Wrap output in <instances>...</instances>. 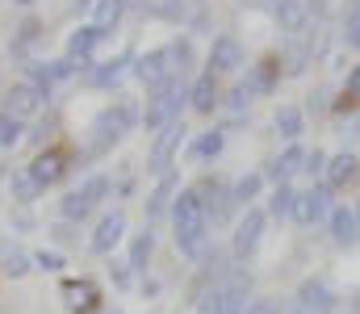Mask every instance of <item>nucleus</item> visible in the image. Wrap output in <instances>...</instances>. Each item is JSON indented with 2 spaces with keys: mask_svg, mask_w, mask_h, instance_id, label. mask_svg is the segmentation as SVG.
<instances>
[{
  "mask_svg": "<svg viewBox=\"0 0 360 314\" xmlns=\"http://www.w3.org/2000/svg\"><path fill=\"white\" fill-rule=\"evenodd\" d=\"M172 230H176V251L188 260L205 256V239H210V214L201 206L197 189H180L172 202Z\"/></svg>",
  "mask_w": 360,
  "mask_h": 314,
  "instance_id": "nucleus-1",
  "label": "nucleus"
},
{
  "mask_svg": "<svg viewBox=\"0 0 360 314\" xmlns=\"http://www.w3.org/2000/svg\"><path fill=\"white\" fill-rule=\"evenodd\" d=\"M139 122V109H134V101H122L113 105V109H105L96 122H92V143H89V155H101V151H109L117 138H126V130Z\"/></svg>",
  "mask_w": 360,
  "mask_h": 314,
  "instance_id": "nucleus-2",
  "label": "nucleus"
},
{
  "mask_svg": "<svg viewBox=\"0 0 360 314\" xmlns=\"http://www.w3.org/2000/svg\"><path fill=\"white\" fill-rule=\"evenodd\" d=\"M184 101H188V89L180 84V76H176V80H168L164 89L151 93V105H147V113H143V126H147V130H164L168 122H176V113H180Z\"/></svg>",
  "mask_w": 360,
  "mask_h": 314,
  "instance_id": "nucleus-3",
  "label": "nucleus"
},
{
  "mask_svg": "<svg viewBox=\"0 0 360 314\" xmlns=\"http://www.w3.org/2000/svg\"><path fill=\"white\" fill-rule=\"evenodd\" d=\"M105 193H109V181H105V176H89L80 189H72V193L63 197V206H59V209H63V218H68V222L89 218L92 206H101V197H105Z\"/></svg>",
  "mask_w": 360,
  "mask_h": 314,
  "instance_id": "nucleus-4",
  "label": "nucleus"
},
{
  "mask_svg": "<svg viewBox=\"0 0 360 314\" xmlns=\"http://www.w3.org/2000/svg\"><path fill=\"white\" fill-rule=\"evenodd\" d=\"M243 310H248V294H243L239 281H226V285L210 289L197 306V314H243Z\"/></svg>",
  "mask_w": 360,
  "mask_h": 314,
  "instance_id": "nucleus-5",
  "label": "nucleus"
},
{
  "mask_svg": "<svg viewBox=\"0 0 360 314\" xmlns=\"http://www.w3.org/2000/svg\"><path fill=\"white\" fill-rule=\"evenodd\" d=\"M68 168H72V151H68V147H46V151L30 164V176L46 189V185H59V181L68 176Z\"/></svg>",
  "mask_w": 360,
  "mask_h": 314,
  "instance_id": "nucleus-6",
  "label": "nucleus"
},
{
  "mask_svg": "<svg viewBox=\"0 0 360 314\" xmlns=\"http://www.w3.org/2000/svg\"><path fill=\"white\" fill-rule=\"evenodd\" d=\"M134 76L155 93V89H164L168 80H176V72H172V51H151V55H143L139 63H134Z\"/></svg>",
  "mask_w": 360,
  "mask_h": 314,
  "instance_id": "nucleus-7",
  "label": "nucleus"
},
{
  "mask_svg": "<svg viewBox=\"0 0 360 314\" xmlns=\"http://www.w3.org/2000/svg\"><path fill=\"white\" fill-rule=\"evenodd\" d=\"M264 235V209H248L235 226V260H252Z\"/></svg>",
  "mask_w": 360,
  "mask_h": 314,
  "instance_id": "nucleus-8",
  "label": "nucleus"
},
{
  "mask_svg": "<svg viewBox=\"0 0 360 314\" xmlns=\"http://www.w3.org/2000/svg\"><path fill=\"white\" fill-rule=\"evenodd\" d=\"M42 105H46V97H42L30 80H21V84H13V89H8V97H4V113H8V117H17V122H30Z\"/></svg>",
  "mask_w": 360,
  "mask_h": 314,
  "instance_id": "nucleus-9",
  "label": "nucleus"
},
{
  "mask_svg": "<svg viewBox=\"0 0 360 314\" xmlns=\"http://www.w3.org/2000/svg\"><path fill=\"white\" fill-rule=\"evenodd\" d=\"M327 206H331V189H327V185H314V189L297 193V202H293V218H297L302 226H314V222L327 218Z\"/></svg>",
  "mask_w": 360,
  "mask_h": 314,
  "instance_id": "nucleus-10",
  "label": "nucleus"
},
{
  "mask_svg": "<svg viewBox=\"0 0 360 314\" xmlns=\"http://www.w3.org/2000/svg\"><path fill=\"white\" fill-rule=\"evenodd\" d=\"M180 138H184V122H168V126L160 130V138L151 143V155H147V164H151L155 172H168V164H172V155H176Z\"/></svg>",
  "mask_w": 360,
  "mask_h": 314,
  "instance_id": "nucleus-11",
  "label": "nucleus"
},
{
  "mask_svg": "<svg viewBox=\"0 0 360 314\" xmlns=\"http://www.w3.org/2000/svg\"><path fill=\"white\" fill-rule=\"evenodd\" d=\"M122 235H126V214H122V209H109V214L96 222V230H92V251H96V256H109Z\"/></svg>",
  "mask_w": 360,
  "mask_h": 314,
  "instance_id": "nucleus-12",
  "label": "nucleus"
},
{
  "mask_svg": "<svg viewBox=\"0 0 360 314\" xmlns=\"http://www.w3.org/2000/svg\"><path fill=\"white\" fill-rule=\"evenodd\" d=\"M239 67H243V46H239V38H231V34L214 38V46H210V72L218 76V72H239Z\"/></svg>",
  "mask_w": 360,
  "mask_h": 314,
  "instance_id": "nucleus-13",
  "label": "nucleus"
},
{
  "mask_svg": "<svg viewBox=\"0 0 360 314\" xmlns=\"http://www.w3.org/2000/svg\"><path fill=\"white\" fill-rule=\"evenodd\" d=\"M297 302H302L306 310H314V314H331L335 310V289H331L323 277H310V281H302Z\"/></svg>",
  "mask_w": 360,
  "mask_h": 314,
  "instance_id": "nucleus-14",
  "label": "nucleus"
},
{
  "mask_svg": "<svg viewBox=\"0 0 360 314\" xmlns=\"http://www.w3.org/2000/svg\"><path fill=\"white\" fill-rule=\"evenodd\" d=\"M63 302H68V310L72 314H92L101 306V289L92 285V281H63Z\"/></svg>",
  "mask_w": 360,
  "mask_h": 314,
  "instance_id": "nucleus-15",
  "label": "nucleus"
},
{
  "mask_svg": "<svg viewBox=\"0 0 360 314\" xmlns=\"http://www.w3.org/2000/svg\"><path fill=\"white\" fill-rule=\"evenodd\" d=\"M331 235H335V243L340 247H352L360 239V214L356 206H335L331 209Z\"/></svg>",
  "mask_w": 360,
  "mask_h": 314,
  "instance_id": "nucleus-16",
  "label": "nucleus"
},
{
  "mask_svg": "<svg viewBox=\"0 0 360 314\" xmlns=\"http://www.w3.org/2000/svg\"><path fill=\"white\" fill-rule=\"evenodd\" d=\"M68 76H72V63H68V59H59V63H34V67H30V84H34L42 97H46L55 84H63Z\"/></svg>",
  "mask_w": 360,
  "mask_h": 314,
  "instance_id": "nucleus-17",
  "label": "nucleus"
},
{
  "mask_svg": "<svg viewBox=\"0 0 360 314\" xmlns=\"http://www.w3.org/2000/svg\"><path fill=\"white\" fill-rule=\"evenodd\" d=\"M197 197H201V206L210 214V222H222V218L231 214V193H226L222 181H205V185L197 189Z\"/></svg>",
  "mask_w": 360,
  "mask_h": 314,
  "instance_id": "nucleus-18",
  "label": "nucleus"
},
{
  "mask_svg": "<svg viewBox=\"0 0 360 314\" xmlns=\"http://www.w3.org/2000/svg\"><path fill=\"white\" fill-rule=\"evenodd\" d=\"M356 172H360V159L352 155V151H340L335 159H327V189H344L348 181H356Z\"/></svg>",
  "mask_w": 360,
  "mask_h": 314,
  "instance_id": "nucleus-19",
  "label": "nucleus"
},
{
  "mask_svg": "<svg viewBox=\"0 0 360 314\" xmlns=\"http://www.w3.org/2000/svg\"><path fill=\"white\" fill-rule=\"evenodd\" d=\"M188 105H193L197 113H214V105H218V76H214V72L197 76V84L188 89Z\"/></svg>",
  "mask_w": 360,
  "mask_h": 314,
  "instance_id": "nucleus-20",
  "label": "nucleus"
},
{
  "mask_svg": "<svg viewBox=\"0 0 360 314\" xmlns=\"http://www.w3.org/2000/svg\"><path fill=\"white\" fill-rule=\"evenodd\" d=\"M306 168V151L297 147V143H289L281 155H276V164H272V176H276V185H289V176H297Z\"/></svg>",
  "mask_w": 360,
  "mask_h": 314,
  "instance_id": "nucleus-21",
  "label": "nucleus"
},
{
  "mask_svg": "<svg viewBox=\"0 0 360 314\" xmlns=\"http://www.w3.org/2000/svg\"><path fill=\"white\" fill-rule=\"evenodd\" d=\"M96 42H101V30H96V25L76 30V34L68 38V63H84L92 51H96Z\"/></svg>",
  "mask_w": 360,
  "mask_h": 314,
  "instance_id": "nucleus-22",
  "label": "nucleus"
},
{
  "mask_svg": "<svg viewBox=\"0 0 360 314\" xmlns=\"http://www.w3.org/2000/svg\"><path fill=\"white\" fill-rule=\"evenodd\" d=\"M276 80H281V63H276V59H260V63L248 72V80H243V84H248L252 93H272V89H276Z\"/></svg>",
  "mask_w": 360,
  "mask_h": 314,
  "instance_id": "nucleus-23",
  "label": "nucleus"
},
{
  "mask_svg": "<svg viewBox=\"0 0 360 314\" xmlns=\"http://www.w3.org/2000/svg\"><path fill=\"white\" fill-rule=\"evenodd\" d=\"M276 134H281L285 143H297V138H302V109H297V105H281V109H276Z\"/></svg>",
  "mask_w": 360,
  "mask_h": 314,
  "instance_id": "nucleus-24",
  "label": "nucleus"
},
{
  "mask_svg": "<svg viewBox=\"0 0 360 314\" xmlns=\"http://www.w3.org/2000/svg\"><path fill=\"white\" fill-rule=\"evenodd\" d=\"M151 251H155V235H151V226H143V230L134 235V243H130V268L143 273V268L151 264Z\"/></svg>",
  "mask_w": 360,
  "mask_h": 314,
  "instance_id": "nucleus-25",
  "label": "nucleus"
},
{
  "mask_svg": "<svg viewBox=\"0 0 360 314\" xmlns=\"http://www.w3.org/2000/svg\"><path fill=\"white\" fill-rule=\"evenodd\" d=\"M122 13H126V0H96L92 4V25L105 34V30H113L122 21Z\"/></svg>",
  "mask_w": 360,
  "mask_h": 314,
  "instance_id": "nucleus-26",
  "label": "nucleus"
},
{
  "mask_svg": "<svg viewBox=\"0 0 360 314\" xmlns=\"http://www.w3.org/2000/svg\"><path fill=\"white\" fill-rule=\"evenodd\" d=\"M172 193H176V181H172V176L164 172V181L155 185V193H151V202H147V222H155V218H160V214L168 209V202H176Z\"/></svg>",
  "mask_w": 360,
  "mask_h": 314,
  "instance_id": "nucleus-27",
  "label": "nucleus"
},
{
  "mask_svg": "<svg viewBox=\"0 0 360 314\" xmlns=\"http://www.w3.org/2000/svg\"><path fill=\"white\" fill-rule=\"evenodd\" d=\"M260 172H248V176H239L235 181V189H231V206H252V197L260 193Z\"/></svg>",
  "mask_w": 360,
  "mask_h": 314,
  "instance_id": "nucleus-28",
  "label": "nucleus"
},
{
  "mask_svg": "<svg viewBox=\"0 0 360 314\" xmlns=\"http://www.w3.org/2000/svg\"><path fill=\"white\" fill-rule=\"evenodd\" d=\"M276 21H281L285 30H293V34H297V30L306 25V4H302V0H285V4L276 8Z\"/></svg>",
  "mask_w": 360,
  "mask_h": 314,
  "instance_id": "nucleus-29",
  "label": "nucleus"
},
{
  "mask_svg": "<svg viewBox=\"0 0 360 314\" xmlns=\"http://www.w3.org/2000/svg\"><path fill=\"white\" fill-rule=\"evenodd\" d=\"M126 63H130V55H122V59H113V63L96 67L92 84H96V89H109V84H117V80H122V72H126Z\"/></svg>",
  "mask_w": 360,
  "mask_h": 314,
  "instance_id": "nucleus-30",
  "label": "nucleus"
},
{
  "mask_svg": "<svg viewBox=\"0 0 360 314\" xmlns=\"http://www.w3.org/2000/svg\"><path fill=\"white\" fill-rule=\"evenodd\" d=\"M222 151V130H205V134H197V143H193V155L197 159H214Z\"/></svg>",
  "mask_w": 360,
  "mask_h": 314,
  "instance_id": "nucleus-31",
  "label": "nucleus"
},
{
  "mask_svg": "<svg viewBox=\"0 0 360 314\" xmlns=\"http://www.w3.org/2000/svg\"><path fill=\"white\" fill-rule=\"evenodd\" d=\"M293 202H297V193L289 189V185H276V193H272V218H289L293 214Z\"/></svg>",
  "mask_w": 360,
  "mask_h": 314,
  "instance_id": "nucleus-32",
  "label": "nucleus"
},
{
  "mask_svg": "<svg viewBox=\"0 0 360 314\" xmlns=\"http://www.w3.org/2000/svg\"><path fill=\"white\" fill-rule=\"evenodd\" d=\"M13 193H17L21 202H30V197L42 193V185H38V181L30 176V168H25V172H13Z\"/></svg>",
  "mask_w": 360,
  "mask_h": 314,
  "instance_id": "nucleus-33",
  "label": "nucleus"
},
{
  "mask_svg": "<svg viewBox=\"0 0 360 314\" xmlns=\"http://www.w3.org/2000/svg\"><path fill=\"white\" fill-rule=\"evenodd\" d=\"M340 109H360V67H352V72H348V84H344Z\"/></svg>",
  "mask_w": 360,
  "mask_h": 314,
  "instance_id": "nucleus-34",
  "label": "nucleus"
},
{
  "mask_svg": "<svg viewBox=\"0 0 360 314\" xmlns=\"http://www.w3.org/2000/svg\"><path fill=\"white\" fill-rule=\"evenodd\" d=\"M344 34H348V46H352V51H360V0H352V8H348Z\"/></svg>",
  "mask_w": 360,
  "mask_h": 314,
  "instance_id": "nucleus-35",
  "label": "nucleus"
},
{
  "mask_svg": "<svg viewBox=\"0 0 360 314\" xmlns=\"http://www.w3.org/2000/svg\"><path fill=\"white\" fill-rule=\"evenodd\" d=\"M17 138H21V122L8 117V113H0V147H13Z\"/></svg>",
  "mask_w": 360,
  "mask_h": 314,
  "instance_id": "nucleus-36",
  "label": "nucleus"
},
{
  "mask_svg": "<svg viewBox=\"0 0 360 314\" xmlns=\"http://www.w3.org/2000/svg\"><path fill=\"white\" fill-rule=\"evenodd\" d=\"M4 268H8V277H25V256H21L17 247H13V251L4 247Z\"/></svg>",
  "mask_w": 360,
  "mask_h": 314,
  "instance_id": "nucleus-37",
  "label": "nucleus"
},
{
  "mask_svg": "<svg viewBox=\"0 0 360 314\" xmlns=\"http://www.w3.org/2000/svg\"><path fill=\"white\" fill-rule=\"evenodd\" d=\"M248 101H252V89H248V84H235V89H231V109H235V113H243Z\"/></svg>",
  "mask_w": 360,
  "mask_h": 314,
  "instance_id": "nucleus-38",
  "label": "nucleus"
},
{
  "mask_svg": "<svg viewBox=\"0 0 360 314\" xmlns=\"http://www.w3.org/2000/svg\"><path fill=\"white\" fill-rule=\"evenodd\" d=\"M34 260H38V268H51V273H59V268H63V264H68V260H63V256H59V251H38V256H34Z\"/></svg>",
  "mask_w": 360,
  "mask_h": 314,
  "instance_id": "nucleus-39",
  "label": "nucleus"
},
{
  "mask_svg": "<svg viewBox=\"0 0 360 314\" xmlns=\"http://www.w3.org/2000/svg\"><path fill=\"white\" fill-rule=\"evenodd\" d=\"M243 314H281V306H276L272 298H256V302H248V310Z\"/></svg>",
  "mask_w": 360,
  "mask_h": 314,
  "instance_id": "nucleus-40",
  "label": "nucleus"
},
{
  "mask_svg": "<svg viewBox=\"0 0 360 314\" xmlns=\"http://www.w3.org/2000/svg\"><path fill=\"white\" fill-rule=\"evenodd\" d=\"M306 168H310V172H323V168H327V159H323V151H314V155H306Z\"/></svg>",
  "mask_w": 360,
  "mask_h": 314,
  "instance_id": "nucleus-41",
  "label": "nucleus"
},
{
  "mask_svg": "<svg viewBox=\"0 0 360 314\" xmlns=\"http://www.w3.org/2000/svg\"><path fill=\"white\" fill-rule=\"evenodd\" d=\"M260 4H264V8H269L272 17H276V8H281V4H285V0H260Z\"/></svg>",
  "mask_w": 360,
  "mask_h": 314,
  "instance_id": "nucleus-42",
  "label": "nucleus"
},
{
  "mask_svg": "<svg viewBox=\"0 0 360 314\" xmlns=\"http://www.w3.org/2000/svg\"><path fill=\"white\" fill-rule=\"evenodd\" d=\"M293 314H314V310H306V306H297V310H293Z\"/></svg>",
  "mask_w": 360,
  "mask_h": 314,
  "instance_id": "nucleus-43",
  "label": "nucleus"
},
{
  "mask_svg": "<svg viewBox=\"0 0 360 314\" xmlns=\"http://www.w3.org/2000/svg\"><path fill=\"white\" fill-rule=\"evenodd\" d=\"M21 4H30V0H21Z\"/></svg>",
  "mask_w": 360,
  "mask_h": 314,
  "instance_id": "nucleus-44",
  "label": "nucleus"
}]
</instances>
